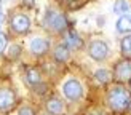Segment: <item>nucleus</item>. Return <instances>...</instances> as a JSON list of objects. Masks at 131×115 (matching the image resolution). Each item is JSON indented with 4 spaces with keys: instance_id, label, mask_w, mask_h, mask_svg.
<instances>
[{
    "instance_id": "nucleus-1",
    "label": "nucleus",
    "mask_w": 131,
    "mask_h": 115,
    "mask_svg": "<svg viewBox=\"0 0 131 115\" xmlns=\"http://www.w3.org/2000/svg\"><path fill=\"white\" fill-rule=\"evenodd\" d=\"M131 102L129 91L123 85H114L107 91V104L114 112H125Z\"/></svg>"
},
{
    "instance_id": "nucleus-2",
    "label": "nucleus",
    "mask_w": 131,
    "mask_h": 115,
    "mask_svg": "<svg viewBox=\"0 0 131 115\" xmlns=\"http://www.w3.org/2000/svg\"><path fill=\"white\" fill-rule=\"evenodd\" d=\"M43 27L48 29L50 32H54V34H61V32L67 30V19L61 11L48 8L43 15Z\"/></svg>"
},
{
    "instance_id": "nucleus-3",
    "label": "nucleus",
    "mask_w": 131,
    "mask_h": 115,
    "mask_svg": "<svg viewBox=\"0 0 131 115\" xmlns=\"http://www.w3.org/2000/svg\"><path fill=\"white\" fill-rule=\"evenodd\" d=\"M88 54L91 59L101 62L109 56V45L104 40H93L88 45Z\"/></svg>"
},
{
    "instance_id": "nucleus-4",
    "label": "nucleus",
    "mask_w": 131,
    "mask_h": 115,
    "mask_svg": "<svg viewBox=\"0 0 131 115\" xmlns=\"http://www.w3.org/2000/svg\"><path fill=\"white\" fill-rule=\"evenodd\" d=\"M62 93L69 101H78L83 96V88L80 85V82L75 78H69L62 85Z\"/></svg>"
},
{
    "instance_id": "nucleus-5",
    "label": "nucleus",
    "mask_w": 131,
    "mask_h": 115,
    "mask_svg": "<svg viewBox=\"0 0 131 115\" xmlns=\"http://www.w3.org/2000/svg\"><path fill=\"white\" fill-rule=\"evenodd\" d=\"M10 26L16 34H27L29 27H30V19L26 16L24 13H16V15L11 16Z\"/></svg>"
},
{
    "instance_id": "nucleus-6",
    "label": "nucleus",
    "mask_w": 131,
    "mask_h": 115,
    "mask_svg": "<svg viewBox=\"0 0 131 115\" xmlns=\"http://www.w3.org/2000/svg\"><path fill=\"white\" fill-rule=\"evenodd\" d=\"M16 104V94L10 88H0V112H10Z\"/></svg>"
},
{
    "instance_id": "nucleus-7",
    "label": "nucleus",
    "mask_w": 131,
    "mask_h": 115,
    "mask_svg": "<svg viewBox=\"0 0 131 115\" xmlns=\"http://www.w3.org/2000/svg\"><path fill=\"white\" fill-rule=\"evenodd\" d=\"M114 77L120 83L129 82L131 80V59H123L120 62H117L115 70H114Z\"/></svg>"
},
{
    "instance_id": "nucleus-8",
    "label": "nucleus",
    "mask_w": 131,
    "mask_h": 115,
    "mask_svg": "<svg viewBox=\"0 0 131 115\" xmlns=\"http://www.w3.org/2000/svg\"><path fill=\"white\" fill-rule=\"evenodd\" d=\"M30 51L34 53L35 56H43L47 51L50 50V42L47 38H42V37H35L34 40L30 42Z\"/></svg>"
},
{
    "instance_id": "nucleus-9",
    "label": "nucleus",
    "mask_w": 131,
    "mask_h": 115,
    "mask_svg": "<svg viewBox=\"0 0 131 115\" xmlns=\"http://www.w3.org/2000/svg\"><path fill=\"white\" fill-rule=\"evenodd\" d=\"M66 47L69 50H80L83 47V40L75 30H66Z\"/></svg>"
},
{
    "instance_id": "nucleus-10",
    "label": "nucleus",
    "mask_w": 131,
    "mask_h": 115,
    "mask_svg": "<svg viewBox=\"0 0 131 115\" xmlns=\"http://www.w3.org/2000/svg\"><path fill=\"white\" fill-rule=\"evenodd\" d=\"M24 78H26V83H27L29 86L34 88V86L38 85V83H42V74H40V70L37 67H29L26 70Z\"/></svg>"
},
{
    "instance_id": "nucleus-11",
    "label": "nucleus",
    "mask_w": 131,
    "mask_h": 115,
    "mask_svg": "<svg viewBox=\"0 0 131 115\" xmlns=\"http://www.w3.org/2000/svg\"><path fill=\"white\" fill-rule=\"evenodd\" d=\"M53 57H54L56 62H66L70 57V50L66 45H58L53 50Z\"/></svg>"
},
{
    "instance_id": "nucleus-12",
    "label": "nucleus",
    "mask_w": 131,
    "mask_h": 115,
    "mask_svg": "<svg viewBox=\"0 0 131 115\" xmlns=\"http://www.w3.org/2000/svg\"><path fill=\"white\" fill-rule=\"evenodd\" d=\"M47 110L51 113V115H62L64 112V104L61 99L58 98H51L47 101Z\"/></svg>"
},
{
    "instance_id": "nucleus-13",
    "label": "nucleus",
    "mask_w": 131,
    "mask_h": 115,
    "mask_svg": "<svg viewBox=\"0 0 131 115\" xmlns=\"http://www.w3.org/2000/svg\"><path fill=\"white\" fill-rule=\"evenodd\" d=\"M117 30L122 34H131V15H123L117 21Z\"/></svg>"
},
{
    "instance_id": "nucleus-14",
    "label": "nucleus",
    "mask_w": 131,
    "mask_h": 115,
    "mask_svg": "<svg viewBox=\"0 0 131 115\" xmlns=\"http://www.w3.org/2000/svg\"><path fill=\"white\" fill-rule=\"evenodd\" d=\"M94 78H96V82H99L101 85H106V83H109L110 80L114 78V75L107 69H99V70L94 72Z\"/></svg>"
},
{
    "instance_id": "nucleus-15",
    "label": "nucleus",
    "mask_w": 131,
    "mask_h": 115,
    "mask_svg": "<svg viewBox=\"0 0 131 115\" xmlns=\"http://www.w3.org/2000/svg\"><path fill=\"white\" fill-rule=\"evenodd\" d=\"M120 50L125 59H131V34L125 35L120 42Z\"/></svg>"
},
{
    "instance_id": "nucleus-16",
    "label": "nucleus",
    "mask_w": 131,
    "mask_h": 115,
    "mask_svg": "<svg viewBox=\"0 0 131 115\" xmlns=\"http://www.w3.org/2000/svg\"><path fill=\"white\" fill-rule=\"evenodd\" d=\"M131 10V5L128 3V0H117L115 5H114V11L117 15H126V13Z\"/></svg>"
},
{
    "instance_id": "nucleus-17",
    "label": "nucleus",
    "mask_w": 131,
    "mask_h": 115,
    "mask_svg": "<svg viewBox=\"0 0 131 115\" xmlns=\"http://www.w3.org/2000/svg\"><path fill=\"white\" fill-rule=\"evenodd\" d=\"M19 54H21V47H19V45H13V47L8 50V54L6 56H8L10 59H16Z\"/></svg>"
},
{
    "instance_id": "nucleus-18",
    "label": "nucleus",
    "mask_w": 131,
    "mask_h": 115,
    "mask_svg": "<svg viewBox=\"0 0 131 115\" xmlns=\"http://www.w3.org/2000/svg\"><path fill=\"white\" fill-rule=\"evenodd\" d=\"M18 115H35V110L30 106H21L18 110Z\"/></svg>"
},
{
    "instance_id": "nucleus-19",
    "label": "nucleus",
    "mask_w": 131,
    "mask_h": 115,
    "mask_svg": "<svg viewBox=\"0 0 131 115\" xmlns=\"http://www.w3.org/2000/svg\"><path fill=\"white\" fill-rule=\"evenodd\" d=\"M6 40H8V38H6V35L0 32V54H2L3 51H5V47H6Z\"/></svg>"
},
{
    "instance_id": "nucleus-20",
    "label": "nucleus",
    "mask_w": 131,
    "mask_h": 115,
    "mask_svg": "<svg viewBox=\"0 0 131 115\" xmlns=\"http://www.w3.org/2000/svg\"><path fill=\"white\" fill-rule=\"evenodd\" d=\"M86 115H104V112L101 110V109H93V110H90Z\"/></svg>"
},
{
    "instance_id": "nucleus-21",
    "label": "nucleus",
    "mask_w": 131,
    "mask_h": 115,
    "mask_svg": "<svg viewBox=\"0 0 131 115\" xmlns=\"http://www.w3.org/2000/svg\"><path fill=\"white\" fill-rule=\"evenodd\" d=\"M3 21V3H2V0H0V22Z\"/></svg>"
},
{
    "instance_id": "nucleus-22",
    "label": "nucleus",
    "mask_w": 131,
    "mask_h": 115,
    "mask_svg": "<svg viewBox=\"0 0 131 115\" xmlns=\"http://www.w3.org/2000/svg\"><path fill=\"white\" fill-rule=\"evenodd\" d=\"M23 2H24V5H27V6H34L35 0H23Z\"/></svg>"
},
{
    "instance_id": "nucleus-23",
    "label": "nucleus",
    "mask_w": 131,
    "mask_h": 115,
    "mask_svg": "<svg viewBox=\"0 0 131 115\" xmlns=\"http://www.w3.org/2000/svg\"><path fill=\"white\" fill-rule=\"evenodd\" d=\"M126 110H129V112H131V102H129V106H128V109H126Z\"/></svg>"
},
{
    "instance_id": "nucleus-24",
    "label": "nucleus",
    "mask_w": 131,
    "mask_h": 115,
    "mask_svg": "<svg viewBox=\"0 0 131 115\" xmlns=\"http://www.w3.org/2000/svg\"><path fill=\"white\" fill-rule=\"evenodd\" d=\"M64 2H74V0H64Z\"/></svg>"
},
{
    "instance_id": "nucleus-25",
    "label": "nucleus",
    "mask_w": 131,
    "mask_h": 115,
    "mask_svg": "<svg viewBox=\"0 0 131 115\" xmlns=\"http://www.w3.org/2000/svg\"><path fill=\"white\" fill-rule=\"evenodd\" d=\"M129 91H131V80H129Z\"/></svg>"
}]
</instances>
